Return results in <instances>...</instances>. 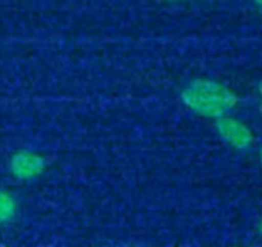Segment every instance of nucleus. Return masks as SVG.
Masks as SVG:
<instances>
[{
  "label": "nucleus",
  "mask_w": 262,
  "mask_h": 247,
  "mask_svg": "<svg viewBox=\"0 0 262 247\" xmlns=\"http://www.w3.org/2000/svg\"><path fill=\"white\" fill-rule=\"evenodd\" d=\"M253 2H254L259 8H262V0H253Z\"/></svg>",
  "instance_id": "5"
},
{
  "label": "nucleus",
  "mask_w": 262,
  "mask_h": 247,
  "mask_svg": "<svg viewBox=\"0 0 262 247\" xmlns=\"http://www.w3.org/2000/svg\"><path fill=\"white\" fill-rule=\"evenodd\" d=\"M259 233L262 235V219H260V222H259Z\"/></svg>",
  "instance_id": "8"
},
{
  "label": "nucleus",
  "mask_w": 262,
  "mask_h": 247,
  "mask_svg": "<svg viewBox=\"0 0 262 247\" xmlns=\"http://www.w3.org/2000/svg\"><path fill=\"white\" fill-rule=\"evenodd\" d=\"M47 169V161L39 153L22 150L17 152L10 161V172L20 181H30L40 176Z\"/></svg>",
  "instance_id": "3"
},
{
  "label": "nucleus",
  "mask_w": 262,
  "mask_h": 247,
  "mask_svg": "<svg viewBox=\"0 0 262 247\" xmlns=\"http://www.w3.org/2000/svg\"><path fill=\"white\" fill-rule=\"evenodd\" d=\"M16 210H17L16 199L8 192L0 190V224L11 221L16 215Z\"/></svg>",
  "instance_id": "4"
},
{
  "label": "nucleus",
  "mask_w": 262,
  "mask_h": 247,
  "mask_svg": "<svg viewBox=\"0 0 262 247\" xmlns=\"http://www.w3.org/2000/svg\"><path fill=\"white\" fill-rule=\"evenodd\" d=\"M259 161H260V166H262V147H260V152H259Z\"/></svg>",
  "instance_id": "7"
},
{
  "label": "nucleus",
  "mask_w": 262,
  "mask_h": 247,
  "mask_svg": "<svg viewBox=\"0 0 262 247\" xmlns=\"http://www.w3.org/2000/svg\"><path fill=\"white\" fill-rule=\"evenodd\" d=\"M167 2H174V0H167Z\"/></svg>",
  "instance_id": "10"
},
{
  "label": "nucleus",
  "mask_w": 262,
  "mask_h": 247,
  "mask_svg": "<svg viewBox=\"0 0 262 247\" xmlns=\"http://www.w3.org/2000/svg\"><path fill=\"white\" fill-rule=\"evenodd\" d=\"M257 91L260 93V96H262V80L259 82V85H257Z\"/></svg>",
  "instance_id": "6"
},
{
  "label": "nucleus",
  "mask_w": 262,
  "mask_h": 247,
  "mask_svg": "<svg viewBox=\"0 0 262 247\" xmlns=\"http://www.w3.org/2000/svg\"><path fill=\"white\" fill-rule=\"evenodd\" d=\"M259 113H260V116H262V102H260V105H259Z\"/></svg>",
  "instance_id": "9"
},
{
  "label": "nucleus",
  "mask_w": 262,
  "mask_h": 247,
  "mask_svg": "<svg viewBox=\"0 0 262 247\" xmlns=\"http://www.w3.org/2000/svg\"><path fill=\"white\" fill-rule=\"evenodd\" d=\"M214 127H216L219 136L234 150H239V152L248 150L254 141L253 132L245 126L244 122L237 120L236 117H231L227 114L216 117Z\"/></svg>",
  "instance_id": "2"
},
{
  "label": "nucleus",
  "mask_w": 262,
  "mask_h": 247,
  "mask_svg": "<svg viewBox=\"0 0 262 247\" xmlns=\"http://www.w3.org/2000/svg\"><path fill=\"white\" fill-rule=\"evenodd\" d=\"M184 105L193 113L216 119L236 107L239 97L225 85L210 79H194L181 93Z\"/></svg>",
  "instance_id": "1"
}]
</instances>
